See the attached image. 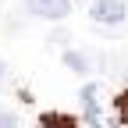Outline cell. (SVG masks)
<instances>
[{"label": "cell", "mask_w": 128, "mask_h": 128, "mask_svg": "<svg viewBox=\"0 0 128 128\" xmlns=\"http://www.w3.org/2000/svg\"><path fill=\"white\" fill-rule=\"evenodd\" d=\"M43 128H78V124L68 114H43Z\"/></svg>", "instance_id": "3"}, {"label": "cell", "mask_w": 128, "mask_h": 128, "mask_svg": "<svg viewBox=\"0 0 128 128\" xmlns=\"http://www.w3.org/2000/svg\"><path fill=\"white\" fill-rule=\"evenodd\" d=\"M114 114H118V124H128V89L114 96Z\"/></svg>", "instance_id": "4"}, {"label": "cell", "mask_w": 128, "mask_h": 128, "mask_svg": "<svg viewBox=\"0 0 128 128\" xmlns=\"http://www.w3.org/2000/svg\"><path fill=\"white\" fill-rule=\"evenodd\" d=\"M25 7L32 14H39V18L57 22V18H64V14L71 11V0H25Z\"/></svg>", "instance_id": "2"}, {"label": "cell", "mask_w": 128, "mask_h": 128, "mask_svg": "<svg viewBox=\"0 0 128 128\" xmlns=\"http://www.w3.org/2000/svg\"><path fill=\"white\" fill-rule=\"evenodd\" d=\"M0 82H4V60H0Z\"/></svg>", "instance_id": "6"}, {"label": "cell", "mask_w": 128, "mask_h": 128, "mask_svg": "<svg viewBox=\"0 0 128 128\" xmlns=\"http://www.w3.org/2000/svg\"><path fill=\"white\" fill-rule=\"evenodd\" d=\"M0 128H18V118L7 114V110H0Z\"/></svg>", "instance_id": "5"}, {"label": "cell", "mask_w": 128, "mask_h": 128, "mask_svg": "<svg viewBox=\"0 0 128 128\" xmlns=\"http://www.w3.org/2000/svg\"><path fill=\"white\" fill-rule=\"evenodd\" d=\"M124 0H92V22H100V25H121L124 22Z\"/></svg>", "instance_id": "1"}]
</instances>
